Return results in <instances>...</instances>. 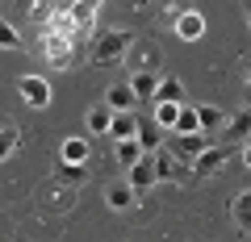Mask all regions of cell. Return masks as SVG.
Here are the masks:
<instances>
[{"label": "cell", "mask_w": 251, "mask_h": 242, "mask_svg": "<svg viewBox=\"0 0 251 242\" xmlns=\"http://www.w3.org/2000/svg\"><path fill=\"white\" fill-rule=\"evenodd\" d=\"M130 46H134V38L126 34V29H109V34H100L97 46H92V63L113 67V63H122L126 54H130Z\"/></svg>", "instance_id": "1"}, {"label": "cell", "mask_w": 251, "mask_h": 242, "mask_svg": "<svg viewBox=\"0 0 251 242\" xmlns=\"http://www.w3.org/2000/svg\"><path fill=\"white\" fill-rule=\"evenodd\" d=\"M42 50H46V59H50L54 67H67L72 63V50H75V38L63 34V29H46L42 25Z\"/></svg>", "instance_id": "2"}, {"label": "cell", "mask_w": 251, "mask_h": 242, "mask_svg": "<svg viewBox=\"0 0 251 242\" xmlns=\"http://www.w3.org/2000/svg\"><path fill=\"white\" fill-rule=\"evenodd\" d=\"M126 184L143 197V192H151V184H155V154H138L130 167H126Z\"/></svg>", "instance_id": "3"}, {"label": "cell", "mask_w": 251, "mask_h": 242, "mask_svg": "<svg viewBox=\"0 0 251 242\" xmlns=\"http://www.w3.org/2000/svg\"><path fill=\"white\" fill-rule=\"evenodd\" d=\"M17 88H21V100H25L29 109H46L50 105V84H46L42 75H25Z\"/></svg>", "instance_id": "4"}, {"label": "cell", "mask_w": 251, "mask_h": 242, "mask_svg": "<svg viewBox=\"0 0 251 242\" xmlns=\"http://www.w3.org/2000/svg\"><path fill=\"white\" fill-rule=\"evenodd\" d=\"M226 159H230L226 146H205V151L193 159V171H197V176H218V171L226 167Z\"/></svg>", "instance_id": "5"}, {"label": "cell", "mask_w": 251, "mask_h": 242, "mask_svg": "<svg viewBox=\"0 0 251 242\" xmlns=\"http://www.w3.org/2000/svg\"><path fill=\"white\" fill-rule=\"evenodd\" d=\"M176 38H184V42H201V38H205V17H201L197 9H184L176 17Z\"/></svg>", "instance_id": "6"}, {"label": "cell", "mask_w": 251, "mask_h": 242, "mask_svg": "<svg viewBox=\"0 0 251 242\" xmlns=\"http://www.w3.org/2000/svg\"><path fill=\"white\" fill-rule=\"evenodd\" d=\"M222 134H226V142H247V138H251V109L230 113L222 121Z\"/></svg>", "instance_id": "7"}, {"label": "cell", "mask_w": 251, "mask_h": 242, "mask_svg": "<svg viewBox=\"0 0 251 242\" xmlns=\"http://www.w3.org/2000/svg\"><path fill=\"white\" fill-rule=\"evenodd\" d=\"M163 134H168V130L159 126V121H138V130H134V138H138V146H143V154H155L163 146Z\"/></svg>", "instance_id": "8"}, {"label": "cell", "mask_w": 251, "mask_h": 242, "mask_svg": "<svg viewBox=\"0 0 251 242\" xmlns=\"http://www.w3.org/2000/svg\"><path fill=\"white\" fill-rule=\"evenodd\" d=\"M205 146H209V134H205V130H193V134H176V151H172V154H180V159H197Z\"/></svg>", "instance_id": "9"}, {"label": "cell", "mask_w": 251, "mask_h": 242, "mask_svg": "<svg viewBox=\"0 0 251 242\" xmlns=\"http://www.w3.org/2000/svg\"><path fill=\"white\" fill-rule=\"evenodd\" d=\"M59 159H63V163H75V167H84V163L92 159L88 138H67V142H63V151H59Z\"/></svg>", "instance_id": "10"}, {"label": "cell", "mask_w": 251, "mask_h": 242, "mask_svg": "<svg viewBox=\"0 0 251 242\" xmlns=\"http://www.w3.org/2000/svg\"><path fill=\"white\" fill-rule=\"evenodd\" d=\"M230 217H234V225H239L243 234H251V188H243L239 197L230 200Z\"/></svg>", "instance_id": "11"}, {"label": "cell", "mask_w": 251, "mask_h": 242, "mask_svg": "<svg viewBox=\"0 0 251 242\" xmlns=\"http://www.w3.org/2000/svg\"><path fill=\"white\" fill-rule=\"evenodd\" d=\"M105 200H109V209H117V213H126V209H134L138 192L130 188V184H113V188H105Z\"/></svg>", "instance_id": "12"}, {"label": "cell", "mask_w": 251, "mask_h": 242, "mask_svg": "<svg viewBox=\"0 0 251 242\" xmlns=\"http://www.w3.org/2000/svg\"><path fill=\"white\" fill-rule=\"evenodd\" d=\"M155 84H159V75H155L151 67H138V71L130 75V92H134L138 100H147V96H151V92H155Z\"/></svg>", "instance_id": "13"}, {"label": "cell", "mask_w": 251, "mask_h": 242, "mask_svg": "<svg viewBox=\"0 0 251 242\" xmlns=\"http://www.w3.org/2000/svg\"><path fill=\"white\" fill-rule=\"evenodd\" d=\"M134 130H138L134 109H126V113H113V121H109V138H134Z\"/></svg>", "instance_id": "14"}, {"label": "cell", "mask_w": 251, "mask_h": 242, "mask_svg": "<svg viewBox=\"0 0 251 242\" xmlns=\"http://www.w3.org/2000/svg\"><path fill=\"white\" fill-rule=\"evenodd\" d=\"M105 105L113 109V113H126V109H134V105H138V96L130 92V84H117V88H109Z\"/></svg>", "instance_id": "15"}, {"label": "cell", "mask_w": 251, "mask_h": 242, "mask_svg": "<svg viewBox=\"0 0 251 242\" xmlns=\"http://www.w3.org/2000/svg\"><path fill=\"white\" fill-rule=\"evenodd\" d=\"M151 100H155V105H159V100L180 105V100H184V84H180V80H159V84H155V92H151Z\"/></svg>", "instance_id": "16"}, {"label": "cell", "mask_w": 251, "mask_h": 242, "mask_svg": "<svg viewBox=\"0 0 251 242\" xmlns=\"http://www.w3.org/2000/svg\"><path fill=\"white\" fill-rule=\"evenodd\" d=\"M109 121H113V109L109 105H92L88 109V134H109Z\"/></svg>", "instance_id": "17"}, {"label": "cell", "mask_w": 251, "mask_h": 242, "mask_svg": "<svg viewBox=\"0 0 251 242\" xmlns=\"http://www.w3.org/2000/svg\"><path fill=\"white\" fill-rule=\"evenodd\" d=\"M222 121H226V113L218 105H197V126L205 130V134L209 130H222Z\"/></svg>", "instance_id": "18"}, {"label": "cell", "mask_w": 251, "mask_h": 242, "mask_svg": "<svg viewBox=\"0 0 251 242\" xmlns=\"http://www.w3.org/2000/svg\"><path fill=\"white\" fill-rule=\"evenodd\" d=\"M176 176H180V154L155 151V179H176Z\"/></svg>", "instance_id": "19"}, {"label": "cell", "mask_w": 251, "mask_h": 242, "mask_svg": "<svg viewBox=\"0 0 251 242\" xmlns=\"http://www.w3.org/2000/svg\"><path fill=\"white\" fill-rule=\"evenodd\" d=\"M17 142H21L17 126H13V121H0V163H4L13 151H17Z\"/></svg>", "instance_id": "20"}, {"label": "cell", "mask_w": 251, "mask_h": 242, "mask_svg": "<svg viewBox=\"0 0 251 242\" xmlns=\"http://www.w3.org/2000/svg\"><path fill=\"white\" fill-rule=\"evenodd\" d=\"M172 130H176V134H193V130H201L197 126V105H180L176 109V126H172Z\"/></svg>", "instance_id": "21"}, {"label": "cell", "mask_w": 251, "mask_h": 242, "mask_svg": "<svg viewBox=\"0 0 251 242\" xmlns=\"http://www.w3.org/2000/svg\"><path fill=\"white\" fill-rule=\"evenodd\" d=\"M113 151H117V163H126V167H130V163L138 159V154H143V146H138V138H113Z\"/></svg>", "instance_id": "22"}, {"label": "cell", "mask_w": 251, "mask_h": 242, "mask_svg": "<svg viewBox=\"0 0 251 242\" xmlns=\"http://www.w3.org/2000/svg\"><path fill=\"white\" fill-rule=\"evenodd\" d=\"M180 105H184V100H180ZM180 105H172V100H159V105H155V121H159L163 130H172L176 126V109Z\"/></svg>", "instance_id": "23"}, {"label": "cell", "mask_w": 251, "mask_h": 242, "mask_svg": "<svg viewBox=\"0 0 251 242\" xmlns=\"http://www.w3.org/2000/svg\"><path fill=\"white\" fill-rule=\"evenodd\" d=\"M17 46H21V34H17V25L0 21V50H17Z\"/></svg>", "instance_id": "24"}, {"label": "cell", "mask_w": 251, "mask_h": 242, "mask_svg": "<svg viewBox=\"0 0 251 242\" xmlns=\"http://www.w3.org/2000/svg\"><path fill=\"white\" fill-rule=\"evenodd\" d=\"M243 167L251 171V142H243Z\"/></svg>", "instance_id": "25"}, {"label": "cell", "mask_w": 251, "mask_h": 242, "mask_svg": "<svg viewBox=\"0 0 251 242\" xmlns=\"http://www.w3.org/2000/svg\"><path fill=\"white\" fill-rule=\"evenodd\" d=\"M247 25H251V0H247Z\"/></svg>", "instance_id": "26"}, {"label": "cell", "mask_w": 251, "mask_h": 242, "mask_svg": "<svg viewBox=\"0 0 251 242\" xmlns=\"http://www.w3.org/2000/svg\"><path fill=\"white\" fill-rule=\"evenodd\" d=\"M247 88H251V67H247Z\"/></svg>", "instance_id": "27"}, {"label": "cell", "mask_w": 251, "mask_h": 242, "mask_svg": "<svg viewBox=\"0 0 251 242\" xmlns=\"http://www.w3.org/2000/svg\"><path fill=\"white\" fill-rule=\"evenodd\" d=\"M247 142H251V138H247Z\"/></svg>", "instance_id": "28"}]
</instances>
